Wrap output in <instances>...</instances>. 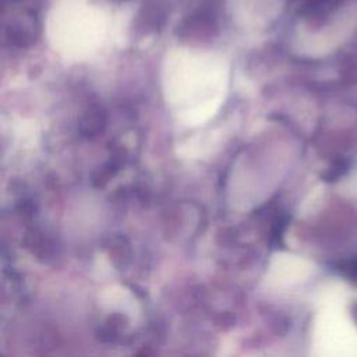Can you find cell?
<instances>
[{
	"mask_svg": "<svg viewBox=\"0 0 357 357\" xmlns=\"http://www.w3.org/2000/svg\"><path fill=\"white\" fill-rule=\"evenodd\" d=\"M305 266L303 262L290 258H276L269 265L266 280L272 286H284L293 283L300 276H303Z\"/></svg>",
	"mask_w": 357,
	"mask_h": 357,
	"instance_id": "obj_1",
	"label": "cell"
},
{
	"mask_svg": "<svg viewBox=\"0 0 357 357\" xmlns=\"http://www.w3.org/2000/svg\"><path fill=\"white\" fill-rule=\"evenodd\" d=\"M6 36L8 42L17 47L29 46L35 38L33 17L29 14V15H22V18L13 21L6 28Z\"/></svg>",
	"mask_w": 357,
	"mask_h": 357,
	"instance_id": "obj_2",
	"label": "cell"
},
{
	"mask_svg": "<svg viewBox=\"0 0 357 357\" xmlns=\"http://www.w3.org/2000/svg\"><path fill=\"white\" fill-rule=\"evenodd\" d=\"M106 127V112L99 106H92L84 112L79 119L78 128L82 137L95 138L103 132Z\"/></svg>",
	"mask_w": 357,
	"mask_h": 357,
	"instance_id": "obj_3",
	"label": "cell"
},
{
	"mask_svg": "<svg viewBox=\"0 0 357 357\" xmlns=\"http://www.w3.org/2000/svg\"><path fill=\"white\" fill-rule=\"evenodd\" d=\"M349 185H350V188L353 190V192L357 194V173L350 177V184H349Z\"/></svg>",
	"mask_w": 357,
	"mask_h": 357,
	"instance_id": "obj_4",
	"label": "cell"
},
{
	"mask_svg": "<svg viewBox=\"0 0 357 357\" xmlns=\"http://www.w3.org/2000/svg\"><path fill=\"white\" fill-rule=\"evenodd\" d=\"M1 1H3V3H6V1H7V0H1Z\"/></svg>",
	"mask_w": 357,
	"mask_h": 357,
	"instance_id": "obj_5",
	"label": "cell"
},
{
	"mask_svg": "<svg viewBox=\"0 0 357 357\" xmlns=\"http://www.w3.org/2000/svg\"><path fill=\"white\" fill-rule=\"evenodd\" d=\"M121 1H127V0H121Z\"/></svg>",
	"mask_w": 357,
	"mask_h": 357,
	"instance_id": "obj_6",
	"label": "cell"
}]
</instances>
